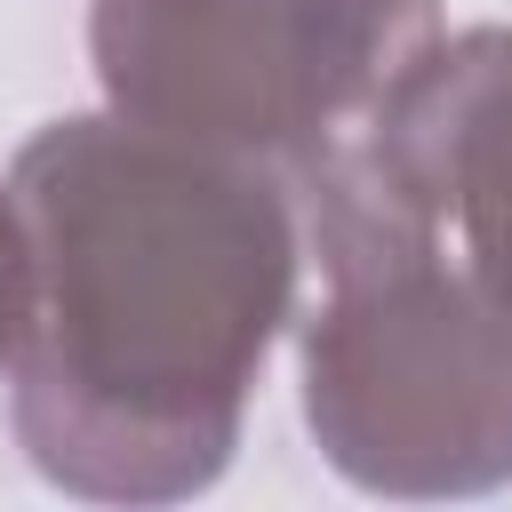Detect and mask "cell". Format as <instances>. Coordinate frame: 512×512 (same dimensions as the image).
<instances>
[{"instance_id": "6da1fadb", "label": "cell", "mask_w": 512, "mask_h": 512, "mask_svg": "<svg viewBox=\"0 0 512 512\" xmlns=\"http://www.w3.org/2000/svg\"><path fill=\"white\" fill-rule=\"evenodd\" d=\"M8 200L32 264L8 360L24 456L96 504L200 496L296 296L280 184L264 160L104 112L40 128Z\"/></svg>"}, {"instance_id": "7a4b0ae2", "label": "cell", "mask_w": 512, "mask_h": 512, "mask_svg": "<svg viewBox=\"0 0 512 512\" xmlns=\"http://www.w3.org/2000/svg\"><path fill=\"white\" fill-rule=\"evenodd\" d=\"M328 272L304 320V424L368 496H488L512 480V296L416 216L312 208Z\"/></svg>"}, {"instance_id": "3957f363", "label": "cell", "mask_w": 512, "mask_h": 512, "mask_svg": "<svg viewBox=\"0 0 512 512\" xmlns=\"http://www.w3.org/2000/svg\"><path fill=\"white\" fill-rule=\"evenodd\" d=\"M440 0H96L88 56L136 128L240 152H320L424 40Z\"/></svg>"}, {"instance_id": "277c9868", "label": "cell", "mask_w": 512, "mask_h": 512, "mask_svg": "<svg viewBox=\"0 0 512 512\" xmlns=\"http://www.w3.org/2000/svg\"><path fill=\"white\" fill-rule=\"evenodd\" d=\"M24 304H32V264H24V224H16V200H8V184H0V368L16 360Z\"/></svg>"}]
</instances>
